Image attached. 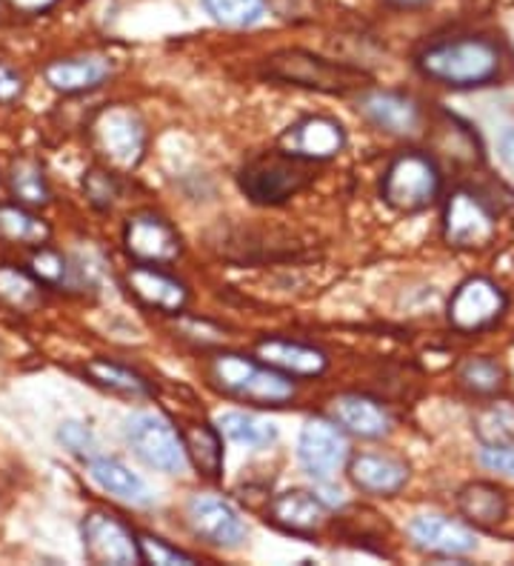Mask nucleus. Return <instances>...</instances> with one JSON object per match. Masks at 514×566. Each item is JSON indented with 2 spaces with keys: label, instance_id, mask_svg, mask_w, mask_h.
Instances as JSON below:
<instances>
[{
  "label": "nucleus",
  "instance_id": "nucleus-1",
  "mask_svg": "<svg viewBox=\"0 0 514 566\" xmlns=\"http://www.w3.org/2000/svg\"><path fill=\"white\" fill-rule=\"evenodd\" d=\"M501 49L489 38H458L423 49L418 70L440 86L478 90L501 75Z\"/></svg>",
  "mask_w": 514,
  "mask_h": 566
},
{
  "label": "nucleus",
  "instance_id": "nucleus-2",
  "mask_svg": "<svg viewBox=\"0 0 514 566\" xmlns=\"http://www.w3.org/2000/svg\"><path fill=\"white\" fill-rule=\"evenodd\" d=\"M209 380L214 389L234 401L254 407H283L297 395L295 380L277 373L261 358H246L238 353H220L209 360Z\"/></svg>",
  "mask_w": 514,
  "mask_h": 566
},
{
  "label": "nucleus",
  "instance_id": "nucleus-3",
  "mask_svg": "<svg viewBox=\"0 0 514 566\" xmlns=\"http://www.w3.org/2000/svg\"><path fill=\"white\" fill-rule=\"evenodd\" d=\"M312 180H315V164L283 153V149L258 155L240 169V189L246 192L249 201L261 203V207L286 203L289 198L303 192Z\"/></svg>",
  "mask_w": 514,
  "mask_h": 566
},
{
  "label": "nucleus",
  "instance_id": "nucleus-4",
  "mask_svg": "<svg viewBox=\"0 0 514 566\" xmlns=\"http://www.w3.org/2000/svg\"><path fill=\"white\" fill-rule=\"evenodd\" d=\"M263 72L272 81L292 83L301 90L326 92V95H349V92L364 90L369 83V75H364L360 70L326 61V57L303 52V49H286V52L266 57Z\"/></svg>",
  "mask_w": 514,
  "mask_h": 566
},
{
  "label": "nucleus",
  "instance_id": "nucleus-5",
  "mask_svg": "<svg viewBox=\"0 0 514 566\" xmlns=\"http://www.w3.org/2000/svg\"><path fill=\"white\" fill-rule=\"evenodd\" d=\"M384 201L398 212H420L440 195V172L423 153H400L391 160L380 184Z\"/></svg>",
  "mask_w": 514,
  "mask_h": 566
},
{
  "label": "nucleus",
  "instance_id": "nucleus-6",
  "mask_svg": "<svg viewBox=\"0 0 514 566\" xmlns=\"http://www.w3.org/2000/svg\"><path fill=\"white\" fill-rule=\"evenodd\" d=\"M97 153L120 169H135L146 153V124L132 106H106L92 120Z\"/></svg>",
  "mask_w": 514,
  "mask_h": 566
},
{
  "label": "nucleus",
  "instance_id": "nucleus-7",
  "mask_svg": "<svg viewBox=\"0 0 514 566\" xmlns=\"http://www.w3.org/2000/svg\"><path fill=\"white\" fill-rule=\"evenodd\" d=\"M126 441L135 449V455L151 470L178 475L186 470L183 438L175 432L166 418L155 412H135L126 418Z\"/></svg>",
  "mask_w": 514,
  "mask_h": 566
},
{
  "label": "nucleus",
  "instance_id": "nucleus-8",
  "mask_svg": "<svg viewBox=\"0 0 514 566\" xmlns=\"http://www.w3.org/2000/svg\"><path fill=\"white\" fill-rule=\"evenodd\" d=\"M83 553L92 564H109V566H132L144 564L140 558V544L137 535L124 524V521L112 515V512L95 510L90 512L81 524Z\"/></svg>",
  "mask_w": 514,
  "mask_h": 566
},
{
  "label": "nucleus",
  "instance_id": "nucleus-9",
  "mask_svg": "<svg viewBox=\"0 0 514 566\" xmlns=\"http://www.w3.org/2000/svg\"><path fill=\"white\" fill-rule=\"evenodd\" d=\"M297 458L303 470L317 481H332L349 461V441L343 427L329 418H308L297 438Z\"/></svg>",
  "mask_w": 514,
  "mask_h": 566
},
{
  "label": "nucleus",
  "instance_id": "nucleus-10",
  "mask_svg": "<svg viewBox=\"0 0 514 566\" xmlns=\"http://www.w3.org/2000/svg\"><path fill=\"white\" fill-rule=\"evenodd\" d=\"M506 312V295L489 277H469L454 290L449 301V324L458 332H483L501 321Z\"/></svg>",
  "mask_w": 514,
  "mask_h": 566
},
{
  "label": "nucleus",
  "instance_id": "nucleus-11",
  "mask_svg": "<svg viewBox=\"0 0 514 566\" xmlns=\"http://www.w3.org/2000/svg\"><path fill=\"white\" fill-rule=\"evenodd\" d=\"M494 214L474 192L458 189L449 195L443 212V238L449 247L483 249L494 241Z\"/></svg>",
  "mask_w": 514,
  "mask_h": 566
},
{
  "label": "nucleus",
  "instance_id": "nucleus-12",
  "mask_svg": "<svg viewBox=\"0 0 514 566\" xmlns=\"http://www.w3.org/2000/svg\"><path fill=\"white\" fill-rule=\"evenodd\" d=\"M124 247L135 263H171L180 255V235L155 212H137L126 221Z\"/></svg>",
  "mask_w": 514,
  "mask_h": 566
},
{
  "label": "nucleus",
  "instance_id": "nucleus-13",
  "mask_svg": "<svg viewBox=\"0 0 514 566\" xmlns=\"http://www.w3.org/2000/svg\"><path fill=\"white\" fill-rule=\"evenodd\" d=\"M186 518L198 538L220 549H238L246 541V524L223 497L195 495L186 506Z\"/></svg>",
  "mask_w": 514,
  "mask_h": 566
},
{
  "label": "nucleus",
  "instance_id": "nucleus-14",
  "mask_svg": "<svg viewBox=\"0 0 514 566\" xmlns=\"http://www.w3.org/2000/svg\"><path fill=\"white\" fill-rule=\"evenodd\" d=\"M281 149L289 155H297L312 164L332 160L346 149V129L335 118L326 115H308L297 120L281 135Z\"/></svg>",
  "mask_w": 514,
  "mask_h": 566
},
{
  "label": "nucleus",
  "instance_id": "nucleus-15",
  "mask_svg": "<svg viewBox=\"0 0 514 566\" xmlns=\"http://www.w3.org/2000/svg\"><path fill=\"white\" fill-rule=\"evenodd\" d=\"M409 538L420 553L445 555V558H460L478 549V535L466 524L445 515H418L409 524Z\"/></svg>",
  "mask_w": 514,
  "mask_h": 566
},
{
  "label": "nucleus",
  "instance_id": "nucleus-16",
  "mask_svg": "<svg viewBox=\"0 0 514 566\" xmlns=\"http://www.w3.org/2000/svg\"><path fill=\"white\" fill-rule=\"evenodd\" d=\"M349 478L366 495L391 497L409 484V463L384 452H360L349 458Z\"/></svg>",
  "mask_w": 514,
  "mask_h": 566
},
{
  "label": "nucleus",
  "instance_id": "nucleus-17",
  "mask_svg": "<svg viewBox=\"0 0 514 566\" xmlns=\"http://www.w3.org/2000/svg\"><path fill=\"white\" fill-rule=\"evenodd\" d=\"M126 286H129L132 295L140 301L149 310H160L166 315H178L189 304V290L178 277L166 275L158 266L151 263H137L126 272Z\"/></svg>",
  "mask_w": 514,
  "mask_h": 566
},
{
  "label": "nucleus",
  "instance_id": "nucleus-18",
  "mask_svg": "<svg viewBox=\"0 0 514 566\" xmlns=\"http://www.w3.org/2000/svg\"><path fill=\"white\" fill-rule=\"evenodd\" d=\"M115 66L109 57L103 55H77V57H61L52 61L43 70V77L55 92L61 95H83L109 81Z\"/></svg>",
  "mask_w": 514,
  "mask_h": 566
},
{
  "label": "nucleus",
  "instance_id": "nucleus-19",
  "mask_svg": "<svg viewBox=\"0 0 514 566\" xmlns=\"http://www.w3.org/2000/svg\"><path fill=\"white\" fill-rule=\"evenodd\" d=\"M326 515H329V510L321 501V495L306 490H286L274 495L272 504H269V521L281 530L295 532V535L321 532L326 524Z\"/></svg>",
  "mask_w": 514,
  "mask_h": 566
},
{
  "label": "nucleus",
  "instance_id": "nucleus-20",
  "mask_svg": "<svg viewBox=\"0 0 514 566\" xmlns=\"http://www.w3.org/2000/svg\"><path fill=\"white\" fill-rule=\"evenodd\" d=\"M360 112L377 126V129L389 132V135H415L423 124L418 101L400 92H366L360 97Z\"/></svg>",
  "mask_w": 514,
  "mask_h": 566
},
{
  "label": "nucleus",
  "instance_id": "nucleus-21",
  "mask_svg": "<svg viewBox=\"0 0 514 566\" xmlns=\"http://www.w3.org/2000/svg\"><path fill=\"white\" fill-rule=\"evenodd\" d=\"M258 358L289 378H317L329 369V358L323 349L286 338H266L258 344Z\"/></svg>",
  "mask_w": 514,
  "mask_h": 566
},
{
  "label": "nucleus",
  "instance_id": "nucleus-22",
  "mask_svg": "<svg viewBox=\"0 0 514 566\" xmlns=\"http://www.w3.org/2000/svg\"><path fill=\"white\" fill-rule=\"evenodd\" d=\"M332 415L346 432L366 438V441H377V438H386L391 432L389 412L366 395H337L332 401Z\"/></svg>",
  "mask_w": 514,
  "mask_h": 566
},
{
  "label": "nucleus",
  "instance_id": "nucleus-23",
  "mask_svg": "<svg viewBox=\"0 0 514 566\" xmlns=\"http://www.w3.org/2000/svg\"><path fill=\"white\" fill-rule=\"evenodd\" d=\"M90 478L101 486L103 492L120 497V501H129L135 506L151 504V492L146 486V481L137 472H132L126 463L115 461V458L95 455L90 461Z\"/></svg>",
  "mask_w": 514,
  "mask_h": 566
},
{
  "label": "nucleus",
  "instance_id": "nucleus-24",
  "mask_svg": "<svg viewBox=\"0 0 514 566\" xmlns=\"http://www.w3.org/2000/svg\"><path fill=\"white\" fill-rule=\"evenodd\" d=\"M458 510L469 524L480 526V530H492V526L506 521L508 497L503 495L501 486L472 481L458 492Z\"/></svg>",
  "mask_w": 514,
  "mask_h": 566
},
{
  "label": "nucleus",
  "instance_id": "nucleus-25",
  "mask_svg": "<svg viewBox=\"0 0 514 566\" xmlns=\"http://www.w3.org/2000/svg\"><path fill=\"white\" fill-rule=\"evenodd\" d=\"M183 449L186 458L195 470L203 478L214 481L223 472V441H220V429L209 423H189L183 429Z\"/></svg>",
  "mask_w": 514,
  "mask_h": 566
},
{
  "label": "nucleus",
  "instance_id": "nucleus-26",
  "mask_svg": "<svg viewBox=\"0 0 514 566\" xmlns=\"http://www.w3.org/2000/svg\"><path fill=\"white\" fill-rule=\"evenodd\" d=\"M9 195L14 198V203L29 209H41L52 201V189H49L46 172L43 166L34 158H18L12 160L7 175Z\"/></svg>",
  "mask_w": 514,
  "mask_h": 566
},
{
  "label": "nucleus",
  "instance_id": "nucleus-27",
  "mask_svg": "<svg viewBox=\"0 0 514 566\" xmlns=\"http://www.w3.org/2000/svg\"><path fill=\"white\" fill-rule=\"evenodd\" d=\"M83 373L90 375L92 384H97L101 389L124 395V398H132V401H137V398H149L151 395L149 380H146L144 375H137L135 369H129V366L124 364H115V360L109 358L90 360Z\"/></svg>",
  "mask_w": 514,
  "mask_h": 566
},
{
  "label": "nucleus",
  "instance_id": "nucleus-28",
  "mask_svg": "<svg viewBox=\"0 0 514 566\" xmlns=\"http://www.w3.org/2000/svg\"><path fill=\"white\" fill-rule=\"evenodd\" d=\"M0 241L23 243V247H43L49 241V223L21 203L0 207Z\"/></svg>",
  "mask_w": 514,
  "mask_h": 566
},
{
  "label": "nucleus",
  "instance_id": "nucleus-29",
  "mask_svg": "<svg viewBox=\"0 0 514 566\" xmlns=\"http://www.w3.org/2000/svg\"><path fill=\"white\" fill-rule=\"evenodd\" d=\"M0 304L12 312H34L43 304V283L12 263L0 266Z\"/></svg>",
  "mask_w": 514,
  "mask_h": 566
},
{
  "label": "nucleus",
  "instance_id": "nucleus-30",
  "mask_svg": "<svg viewBox=\"0 0 514 566\" xmlns=\"http://www.w3.org/2000/svg\"><path fill=\"white\" fill-rule=\"evenodd\" d=\"M218 429L220 436L246 449H266L277 441V427L272 421H263V418L249 412L220 415Z\"/></svg>",
  "mask_w": 514,
  "mask_h": 566
},
{
  "label": "nucleus",
  "instance_id": "nucleus-31",
  "mask_svg": "<svg viewBox=\"0 0 514 566\" xmlns=\"http://www.w3.org/2000/svg\"><path fill=\"white\" fill-rule=\"evenodd\" d=\"M474 436L483 447L514 443V401L497 398L474 415Z\"/></svg>",
  "mask_w": 514,
  "mask_h": 566
},
{
  "label": "nucleus",
  "instance_id": "nucleus-32",
  "mask_svg": "<svg viewBox=\"0 0 514 566\" xmlns=\"http://www.w3.org/2000/svg\"><path fill=\"white\" fill-rule=\"evenodd\" d=\"M458 380L460 387L472 395H497L506 384V373L503 366L492 358H466L458 366Z\"/></svg>",
  "mask_w": 514,
  "mask_h": 566
},
{
  "label": "nucleus",
  "instance_id": "nucleus-33",
  "mask_svg": "<svg viewBox=\"0 0 514 566\" xmlns=\"http://www.w3.org/2000/svg\"><path fill=\"white\" fill-rule=\"evenodd\" d=\"M203 7L223 27H249L263 14V0H203Z\"/></svg>",
  "mask_w": 514,
  "mask_h": 566
},
{
  "label": "nucleus",
  "instance_id": "nucleus-34",
  "mask_svg": "<svg viewBox=\"0 0 514 566\" xmlns=\"http://www.w3.org/2000/svg\"><path fill=\"white\" fill-rule=\"evenodd\" d=\"M29 270H32V275L38 281L46 283V286H66L69 275H72V266H69L66 258L57 249L49 247L34 249L32 258H29Z\"/></svg>",
  "mask_w": 514,
  "mask_h": 566
},
{
  "label": "nucleus",
  "instance_id": "nucleus-35",
  "mask_svg": "<svg viewBox=\"0 0 514 566\" xmlns=\"http://www.w3.org/2000/svg\"><path fill=\"white\" fill-rule=\"evenodd\" d=\"M137 544H140V558L144 564H158V566H192L198 564V558L178 546H171L169 541L158 538V535H137Z\"/></svg>",
  "mask_w": 514,
  "mask_h": 566
},
{
  "label": "nucleus",
  "instance_id": "nucleus-36",
  "mask_svg": "<svg viewBox=\"0 0 514 566\" xmlns=\"http://www.w3.org/2000/svg\"><path fill=\"white\" fill-rule=\"evenodd\" d=\"M83 192L92 201V207L97 209H109L112 203L120 198V184L112 172L106 169H92L86 178H83Z\"/></svg>",
  "mask_w": 514,
  "mask_h": 566
},
{
  "label": "nucleus",
  "instance_id": "nucleus-37",
  "mask_svg": "<svg viewBox=\"0 0 514 566\" xmlns=\"http://www.w3.org/2000/svg\"><path fill=\"white\" fill-rule=\"evenodd\" d=\"M57 438H61L63 447L72 452V455L83 458V461H92L97 455V441L92 436V429H86L77 421H66L57 429Z\"/></svg>",
  "mask_w": 514,
  "mask_h": 566
},
{
  "label": "nucleus",
  "instance_id": "nucleus-38",
  "mask_svg": "<svg viewBox=\"0 0 514 566\" xmlns=\"http://www.w3.org/2000/svg\"><path fill=\"white\" fill-rule=\"evenodd\" d=\"M480 463L492 472L514 478V443H494L480 449Z\"/></svg>",
  "mask_w": 514,
  "mask_h": 566
},
{
  "label": "nucleus",
  "instance_id": "nucleus-39",
  "mask_svg": "<svg viewBox=\"0 0 514 566\" xmlns=\"http://www.w3.org/2000/svg\"><path fill=\"white\" fill-rule=\"evenodd\" d=\"M23 95V77L0 61V104H14Z\"/></svg>",
  "mask_w": 514,
  "mask_h": 566
},
{
  "label": "nucleus",
  "instance_id": "nucleus-40",
  "mask_svg": "<svg viewBox=\"0 0 514 566\" xmlns=\"http://www.w3.org/2000/svg\"><path fill=\"white\" fill-rule=\"evenodd\" d=\"M12 12H21V14H43L49 9L55 7L57 0H3Z\"/></svg>",
  "mask_w": 514,
  "mask_h": 566
},
{
  "label": "nucleus",
  "instance_id": "nucleus-41",
  "mask_svg": "<svg viewBox=\"0 0 514 566\" xmlns=\"http://www.w3.org/2000/svg\"><path fill=\"white\" fill-rule=\"evenodd\" d=\"M501 155L506 164L514 166V126L512 129L503 132V138H501Z\"/></svg>",
  "mask_w": 514,
  "mask_h": 566
},
{
  "label": "nucleus",
  "instance_id": "nucleus-42",
  "mask_svg": "<svg viewBox=\"0 0 514 566\" xmlns=\"http://www.w3.org/2000/svg\"><path fill=\"white\" fill-rule=\"evenodd\" d=\"M389 3H395V7H426L429 0H389Z\"/></svg>",
  "mask_w": 514,
  "mask_h": 566
},
{
  "label": "nucleus",
  "instance_id": "nucleus-43",
  "mask_svg": "<svg viewBox=\"0 0 514 566\" xmlns=\"http://www.w3.org/2000/svg\"><path fill=\"white\" fill-rule=\"evenodd\" d=\"M0 184H3V178H0Z\"/></svg>",
  "mask_w": 514,
  "mask_h": 566
}]
</instances>
